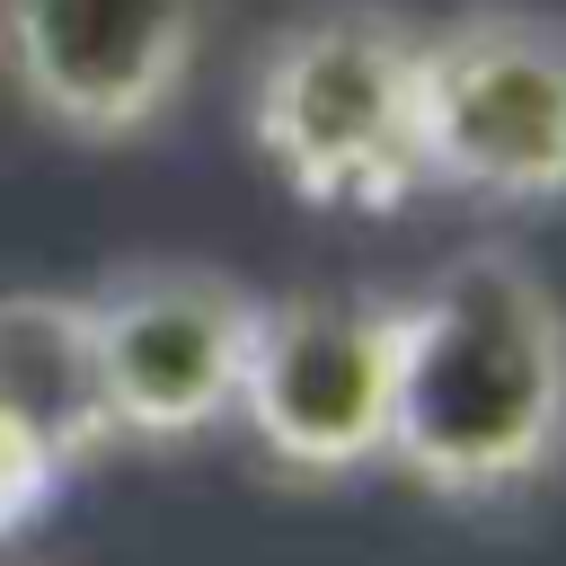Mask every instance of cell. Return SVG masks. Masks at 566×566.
<instances>
[{
  "label": "cell",
  "instance_id": "3",
  "mask_svg": "<svg viewBox=\"0 0 566 566\" xmlns=\"http://www.w3.org/2000/svg\"><path fill=\"white\" fill-rule=\"evenodd\" d=\"M424 177L486 203L566 195V27L539 9H460L416 44Z\"/></svg>",
  "mask_w": 566,
  "mask_h": 566
},
{
  "label": "cell",
  "instance_id": "4",
  "mask_svg": "<svg viewBox=\"0 0 566 566\" xmlns=\"http://www.w3.org/2000/svg\"><path fill=\"white\" fill-rule=\"evenodd\" d=\"M88 354H97V398L115 442H195L239 416L248 380V336H256V292L239 274L150 256L115 265L80 292Z\"/></svg>",
  "mask_w": 566,
  "mask_h": 566
},
{
  "label": "cell",
  "instance_id": "1",
  "mask_svg": "<svg viewBox=\"0 0 566 566\" xmlns=\"http://www.w3.org/2000/svg\"><path fill=\"white\" fill-rule=\"evenodd\" d=\"M389 460L442 504H504L566 460V310L522 248H469L398 301Z\"/></svg>",
  "mask_w": 566,
  "mask_h": 566
},
{
  "label": "cell",
  "instance_id": "8",
  "mask_svg": "<svg viewBox=\"0 0 566 566\" xmlns=\"http://www.w3.org/2000/svg\"><path fill=\"white\" fill-rule=\"evenodd\" d=\"M62 478H71V469H53L18 424H0V539H9V531H27V522L53 504V486H62Z\"/></svg>",
  "mask_w": 566,
  "mask_h": 566
},
{
  "label": "cell",
  "instance_id": "7",
  "mask_svg": "<svg viewBox=\"0 0 566 566\" xmlns=\"http://www.w3.org/2000/svg\"><path fill=\"white\" fill-rule=\"evenodd\" d=\"M0 424H18L53 469L115 451L80 292H0Z\"/></svg>",
  "mask_w": 566,
  "mask_h": 566
},
{
  "label": "cell",
  "instance_id": "2",
  "mask_svg": "<svg viewBox=\"0 0 566 566\" xmlns=\"http://www.w3.org/2000/svg\"><path fill=\"white\" fill-rule=\"evenodd\" d=\"M424 27L380 0L301 9L265 35L248 71V142L256 159L327 212H398L424 177V97H416Z\"/></svg>",
  "mask_w": 566,
  "mask_h": 566
},
{
  "label": "cell",
  "instance_id": "5",
  "mask_svg": "<svg viewBox=\"0 0 566 566\" xmlns=\"http://www.w3.org/2000/svg\"><path fill=\"white\" fill-rule=\"evenodd\" d=\"M389 398H398V301L363 292L256 301L239 424L283 478L327 486L389 460Z\"/></svg>",
  "mask_w": 566,
  "mask_h": 566
},
{
  "label": "cell",
  "instance_id": "6",
  "mask_svg": "<svg viewBox=\"0 0 566 566\" xmlns=\"http://www.w3.org/2000/svg\"><path fill=\"white\" fill-rule=\"evenodd\" d=\"M212 0H0L9 88L71 142L150 133L203 53Z\"/></svg>",
  "mask_w": 566,
  "mask_h": 566
}]
</instances>
